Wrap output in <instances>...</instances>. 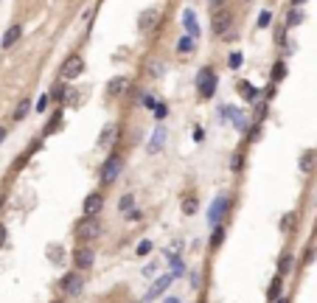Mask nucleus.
<instances>
[{"instance_id":"obj_1","label":"nucleus","mask_w":317,"mask_h":303,"mask_svg":"<svg viewBox=\"0 0 317 303\" xmlns=\"http://www.w3.org/2000/svg\"><path fill=\"white\" fill-rule=\"evenodd\" d=\"M76 236L79 239H96L101 236V222L99 216H82L76 222Z\"/></svg>"},{"instance_id":"obj_2","label":"nucleus","mask_w":317,"mask_h":303,"mask_svg":"<svg viewBox=\"0 0 317 303\" xmlns=\"http://www.w3.org/2000/svg\"><path fill=\"white\" fill-rule=\"evenodd\" d=\"M197 90L202 99H211L213 93H216V73L211 71V68H202V71L197 73Z\"/></svg>"},{"instance_id":"obj_3","label":"nucleus","mask_w":317,"mask_h":303,"mask_svg":"<svg viewBox=\"0 0 317 303\" xmlns=\"http://www.w3.org/2000/svg\"><path fill=\"white\" fill-rule=\"evenodd\" d=\"M121 169H124V160H121L118 155L107 157V160H104V169H101V183H104V185H113L115 180H118Z\"/></svg>"},{"instance_id":"obj_4","label":"nucleus","mask_w":317,"mask_h":303,"mask_svg":"<svg viewBox=\"0 0 317 303\" xmlns=\"http://www.w3.org/2000/svg\"><path fill=\"white\" fill-rule=\"evenodd\" d=\"M82 289H85V278H82V272H68L62 278V292L68 297H76L82 295Z\"/></svg>"},{"instance_id":"obj_5","label":"nucleus","mask_w":317,"mask_h":303,"mask_svg":"<svg viewBox=\"0 0 317 303\" xmlns=\"http://www.w3.org/2000/svg\"><path fill=\"white\" fill-rule=\"evenodd\" d=\"M227 208H230V199H227V197H216V199H213V205H211V211H208V222H211L213 227L222 225V216L227 213Z\"/></svg>"},{"instance_id":"obj_6","label":"nucleus","mask_w":317,"mask_h":303,"mask_svg":"<svg viewBox=\"0 0 317 303\" xmlns=\"http://www.w3.org/2000/svg\"><path fill=\"white\" fill-rule=\"evenodd\" d=\"M82 71H85V59L79 57V54H71V57L65 59V65H62V76H65V79L82 76Z\"/></svg>"},{"instance_id":"obj_7","label":"nucleus","mask_w":317,"mask_h":303,"mask_svg":"<svg viewBox=\"0 0 317 303\" xmlns=\"http://www.w3.org/2000/svg\"><path fill=\"white\" fill-rule=\"evenodd\" d=\"M104 208V194L101 191H93L85 197V216H99V211Z\"/></svg>"},{"instance_id":"obj_8","label":"nucleus","mask_w":317,"mask_h":303,"mask_svg":"<svg viewBox=\"0 0 317 303\" xmlns=\"http://www.w3.org/2000/svg\"><path fill=\"white\" fill-rule=\"evenodd\" d=\"M157 23H160V9H146V12H141V17H138V29L152 31Z\"/></svg>"},{"instance_id":"obj_9","label":"nucleus","mask_w":317,"mask_h":303,"mask_svg":"<svg viewBox=\"0 0 317 303\" xmlns=\"http://www.w3.org/2000/svg\"><path fill=\"white\" fill-rule=\"evenodd\" d=\"M73 261H76L79 269H90L93 261H96V253H93L90 247H79L76 253H73Z\"/></svg>"},{"instance_id":"obj_10","label":"nucleus","mask_w":317,"mask_h":303,"mask_svg":"<svg viewBox=\"0 0 317 303\" xmlns=\"http://www.w3.org/2000/svg\"><path fill=\"white\" fill-rule=\"evenodd\" d=\"M127 90H129V76H113V79H110V85H107V93H110L113 99L124 96Z\"/></svg>"},{"instance_id":"obj_11","label":"nucleus","mask_w":317,"mask_h":303,"mask_svg":"<svg viewBox=\"0 0 317 303\" xmlns=\"http://www.w3.org/2000/svg\"><path fill=\"white\" fill-rule=\"evenodd\" d=\"M171 281H174V275H171V272H169V275H163L160 281H155V283H152V289H149L146 300H155L157 295H163V292H166V289L171 286Z\"/></svg>"},{"instance_id":"obj_12","label":"nucleus","mask_w":317,"mask_h":303,"mask_svg":"<svg viewBox=\"0 0 317 303\" xmlns=\"http://www.w3.org/2000/svg\"><path fill=\"white\" fill-rule=\"evenodd\" d=\"M230 23H233V17L227 15V12H216V15H213V31H216V34H225L227 29H230Z\"/></svg>"},{"instance_id":"obj_13","label":"nucleus","mask_w":317,"mask_h":303,"mask_svg":"<svg viewBox=\"0 0 317 303\" xmlns=\"http://www.w3.org/2000/svg\"><path fill=\"white\" fill-rule=\"evenodd\" d=\"M115 138H118V124H107V127L101 129V135H99V146H110Z\"/></svg>"},{"instance_id":"obj_14","label":"nucleus","mask_w":317,"mask_h":303,"mask_svg":"<svg viewBox=\"0 0 317 303\" xmlns=\"http://www.w3.org/2000/svg\"><path fill=\"white\" fill-rule=\"evenodd\" d=\"M20 37H23V26H12V29L3 34V43H0V45H3V51H9L17 40H20Z\"/></svg>"},{"instance_id":"obj_15","label":"nucleus","mask_w":317,"mask_h":303,"mask_svg":"<svg viewBox=\"0 0 317 303\" xmlns=\"http://www.w3.org/2000/svg\"><path fill=\"white\" fill-rule=\"evenodd\" d=\"M183 23H185V31H188V37H191V40H197V37H199V26H197V17H194V12H191V9L183 15Z\"/></svg>"},{"instance_id":"obj_16","label":"nucleus","mask_w":317,"mask_h":303,"mask_svg":"<svg viewBox=\"0 0 317 303\" xmlns=\"http://www.w3.org/2000/svg\"><path fill=\"white\" fill-rule=\"evenodd\" d=\"M292 267H295V255L283 253L281 258H278V275H289V272H292Z\"/></svg>"},{"instance_id":"obj_17","label":"nucleus","mask_w":317,"mask_h":303,"mask_svg":"<svg viewBox=\"0 0 317 303\" xmlns=\"http://www.w3.org/2000/svg\"><path fill=\"white\" fill-rule=\"evenodd\" d=\"M163 141H166V129L157 127L155 135H152V143H149V152H160V149H163Z\"/></svg>"},{"instance_id":"obj_18","label":"nucleus","mask_w":317,"mask_h":303,"mask_svg":"<svg viewBox=\"0 0 317 303\" xmlns=\"http://www.w3.org/2000/svg\"><path fill=\"white\" fill-rule=\"evenodd\" d=\"M194 43H197V40H191L188 34L180 37V40H177V51H180V54H191V51H194Z\"/></svg>"},{"instance_id":"obj_19","label":"nucleus","mask_w":317,"mask_h":303,"mask_svg":"<svg viewBox=\"0 0 317 303\" xmlns=\"http://www.w3.org/2000/svg\"><path fill=\"white\" fill-rule=\"evenodd\" d=\"M311 166H314V152H303L300 155V171H311Z\"/></svg>"},{"instance_id":"obj_20","label":"nucleus","mask_w":317,"mask_h":303,"mask_svg":"<svg viewBox=\"0 0 317 303\" xmlns=\"http://www.w3.org/2000/svg\"><path fill=\"white\" fill-rule=\"evenodd\" d=\"M29 110H31V101H29V99H23L20 104H17V110H15V121H23L26 115H29Z\"/></svg>"},{"instance_id":"obj_21","label":"nucleus","mask_w":317,"mask_h":303,"mask_svg":"<svg viewBox=\"0 0 317 303\" xmlns=\"http://www.w3.org/2000/svg\"><path fill=\"white\" fill-rule=\"evenodd\" d=\"M222 239H225V227L216 225V227H213V236H211V247H213V250H216V247L222 244Z\"/></svg>"},{"instance_id":"obj_22","label":"nucleus","mask_w":317,"mask_h":303,"mask_svg":"<svg viewBox=\"0 0 317 303\" xmlns=\"http://www.w3.org/2000/svg\"><path fill=\"white\" fill-rule=\"evenodd\" d=\"M132 205H135V197H132V194H124V197H121V202H118V208L124 213H132Z\"/></svg>"},{"instance_id":"obj_23","label":"nucleus","mask_w":317,"mask_h":303,"mask_svg":"<svg viewBox=\"0 0 317 303\" xmlns=\"http://www.w3.org/2000/svg\"><path fill=\"white\" fill-rule=\"evenodd\" d=\"M183 272H185V264L177 258V255H171V275H174V278H180Z\"/></svg>"},{"instance_id":"obj_24","label":"nucleus","mask_w":317,"mask_h":303,"mask_svg":"<svg viewBox=\"0 0 317 303\" xmlns=\"http://www.w3.org/2000/svg\"><path fill=\"white\" fill-rule=\"evenodd\" d=\"M283 76H286V65H283V62H275L272 65V79H275V82H281Z\"/></svg>"},{"instance_id":"obj_25","label":"nucleus","mask_w":317,"mask_h":303,"mask_svg":"<svg viewBox=\"0 0 317 303\" xmlns=\"http://www.w3.org/2000/svg\"><path fill=\"white\" fill-rule=\"evenodd\" d=\"M269 23H272V12H269V9H264V12L258 15V29H267Z\"/></svg>"},{"instance_id":"obj_26","label":"nucleus","mask_w":317,"mask_h":303,"mask_svg":"<svg viewBox=\"0 0 317 303\" xmlns=\"http://www.w3.org/2000/svg\"><path fill=\"white\" fill-rule=\"evenodd\" d=\"M241 166H244V155H241V152H236V155L230 157V169L233 171H241Z\"/></svg>"},{"instance_id":"obj_27","label":"nucleus","mask_w":317,"mask_h":303,"mask_svg":"<svg viewBox=\"0 0 317 303\" xmlns=\"http://www.w3.org/2000/svg\"><path fill=\"white\" fill-rule=\"evenodd\" d=\"M183 211L188 213V216H191V213H197V199H194V197H185L183 199Z\"/></svg>"},{"instance_id":"obj_28","label":"nucleus","mask_w":317,"mask_h":303,"mask_svg":"<svg viewBox=\"0 0 317 303\" xmlns=\"http://www.w3.org/2000/svg\"><path fill=\"white\" fill-rule=\"evenodd\" d=\"M286 23H289V26H300V23H303V12H297V9H295V12H289Z\"/></svg>"},{"instance_id":"obj_29","label":"nucleus","mask_w":317,"mask_h":303,"mask_svg":"<svg viewBox=\"0 0 317 303\" xmlns=\"http://www.w3.org/2000/svg\"><path fill=\"white\" fill-rule=\"evenodd\" d=\"M51 101H54V99H51L48 93H45V96H40V101H37V113H45V110L51 107Z\"/></svg>"},{"instance_id":"obj_30","label":"nucleus","mask_w":317,"mask_h":303,"mask_svg":"<svg viewBox=\"0 0 317 303\" xmlns=\"http://www.w3.org/2000/svg\"><path fill=\"white\" fill-rule=\"evenodd\" d=\"M269 297H272V300H278V297H281V275H278V278L272 281V289H269Z\"/></svg>"},{"instance_id":"obj_31","label":"nucleus","mask_w":317,"mask_h":303,"mask_svg":"<svg viewBox=\"0 0 317 303\" xmlns=\"http://www.w3.org/2000/svg\"><path fill=\"white\" fill-rule=\"evenodd\" d=\"M239 90L244 93V96H250L247 101H255V87H253V85H247V82H241V85H239Z\"/></svg>"},{"instance_id":"obj_32","label":"nucleus","mask_w":317,"mask_h":303,"mask_svg":"<svg viewBox=\"0 0 317 303\" xmlns=\"http://www.w3.org/2000/svg\"><path fill=\"white\" fill-rule=\"evenodd\" d=\"M247 124H250V118H247L244 113H239V115H236V129H239V132H244V129H247Z\"/></svg>"},{"instance_id":"obj_33","label":"nucleus","mask_w":317,"mask_h":303,"mask_svg":"<svg viewBox=\"0 0 317 303\" xmlns=\"http://www.w3.org/2000/svg\"><path fill=\"white\" fill-rule=\"evenodd\" d=\"M219 115H222V118H236V115H239V110H236V107H222V110H219Z\"/></svg>"},{"instance_id":"obj_34","label":"nucleus","mask_w":317,"mask_h":303,"mask_svg":"<svg viewBox=\"0 0 317 303\" xmlns=\"http://www.w3.org/2000/svg\"><path fill=\"white\" fill-rule=\"evenodd\" d=\"M51 99L62 101V99H65V85H57V87H54V93H51Z\"/></svg>"},{"instance_id":"obj_35","label":"nucleus","mask_w":317,"mask_h":303,"mask_svg":"<svg viewBox=\"0 0 317 303\" xmlns=\"http://www.w3.org/2000/svg\"><path fill=\"white\" fill-rule=\"evenodd\" d=\"M149 250H152V241H141V244H138V255H146Z\"/></svg>"},{"instance_id":"obj_36","label":"nucleus","mask_w":317,"mask_h":303,"mask_svg":"<svg viewBox=\"0 0 317 303\" xmlns=\"http://www.w3.org/2000/svg\"><path fill=\"white\" fill-rule=\"evenodd\" d=\"M241 59H244L241 54H230V68H239V65H241Z\"/></svg>"},{"instance_id":"obj_37","label":"nucleus","mask_w":317,"mask_h":303,"mask_svg":"<svg viewBox=\"0 0 317 303\" xmlns=\"http://www.w3.org/2000/svg\"><path fill=\"white\" fill-rule=\"evenodd\" d=\"M143 107H152V110H155V96H149V93H146V96H143Z\"/></svg>"},{"instance_id":"obj_38","label":"nucleus","mask_w":317,"mask_h":303,"mask_svg":"<svg viewBox=\"0 0 317 303\" xmlns=\"http://www.w3.org/2000/svg\"><path fill=\"white\" fill-rule=\"evenodd\" d=\"M166 113H169V110H166V104H157L155 107V115H157V118H166Z\"/></svg>"},{"instance_id":"obj_39","label":"nucleus","mask_w":317,"mask_h":303,"mask_svg":"<svg viewBox=\"0 0 317 303\" xmlns=\"http://www.w3.org/2000/svg\"><path fill=\"white\" fill-rule=\"evenodd\" d=\"M6 244V225H0V247Z\"/></svg>"},{"instance_id":"obj_40","label":"nucleus","mask_w":317,"mask_h":303,"mask_svg":"<svg viewBox=\"0 0 317 303\" xmlns=\"http://www.w3.org/2000/svg\"><path fill=\"white\" fill-rule=\"evenodd\" d=\"M194 138H197V141H202V138H205V129L197 127V129H194Z\"/></svg>"},{"instance_id":"obj_41","label":"nucleus","mask_w":317,"mask_h":303,"mask_svg":"<svg viewBox=\"0 0 317 303\" xmlns=\"http://www.w3.org/2000/svg\"><path fill=\"white\" fill-rule=\"evenodd\" d=\"M3 141H6V129L0 127V143H3Z\"/></svg>"},{"instance_id":"obj_42","label":"nucleus","mask_w":317,"mask_h":303,"mask_svg":"<svg viewBox=\"0 0 317 303\" xmlns=\"http://www.w3.org/2000/svg\"><path fill=\"white\" fill-rule=\"evenodd\" d=\"M211 6H213V9H219V6H222V0H211Z\"/></svg>"},{"instance_id":"obj_43","label":"nucleus","mask_w":317,"mask_h":303,"mask_svg":"<svg viewBox=\"0 0 317 303\" xmlns=\"http://www.w3.org/2000/svg\"><path fill=\"white\" fill-rule=\"evenodd\" d=\"M292 3H295V9H297V6H303V3H306V0H292Z\"/></svg>"},{"instance_id":"obj_44","label":"nucleus","mask_w":317,"mask_h":303,"mask_svg":"<svg viewBox=\"0 0 317 303\" xmlns=\"http://www.w3.org/2000/svg\"><path fill=\"white\" fill-rule=\"evenodd\" d=\"M166 303H180V297H169V300H166Z\"/></svg>"},{"instance_id":"obj_45","label":"nucleus","mask_w":317,"mask_h":303,"mask_svg":"<svg viewBox=\"0 0 317 303\" xmlns=\"http://www.w3.org/2000/svg\"><path fill=\"white\" fill-rule=\"evenodd\" d=\"M275 303H289V297H278V300H275Z\"/></svg>"},{"instance_id":"obj_46","label":"nucleus","mask_w":317,"mask_h":303,"mask_svg":"<svg viewBox=\"0 0 317 303\" xmlns=\"http://www.w3.org/2000/svg\"><path fill=\"white\" fill-rule=\"evenodd\" d=\"M129 303H143V300H129Z\"/></svg>"},{"instance_id":"obj_47","label":"nucleus","mask_w":317,"mask_h":303,"mask_svg":"<svg viewBox=\"0 0 317 303\" xmlns=\"http://www.w3.org/2000/svg\"><path fill=\"white\" fill-rule=\"evenodd\" d=\"M0 205H3V197H0Z\"/></svg>"},{"instance_id":"obj_48","label":"nucleus","mask_w":317,"mask_h":303,"mask_svg":"<svg viewBox=\"0 0 317 303\" xmlns=\"http://www.w3.org/2000/svg\"><path fill=\"white\" fill-rule=\"evenodd\" d=\"M57 303H62V300H57Z\"/></svg>"}]
</instances>
